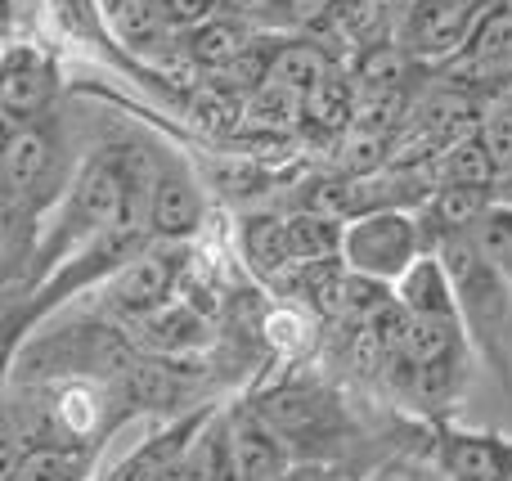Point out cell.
Listing matches in <instances>:
<instances>
[{
    "label": "cell",
    "mask_w": 512,
    "mask_h": 481,
    "mask_svg": "<svg viewBox=\"0 0 512 481\" xmlns=\"http://www.w3.org/2000/svg\"><path fill=\"white\" fill-rule=\"evenodd\" d=\"M77 140L68 113L50 108L36 117L5 122V158H0V225H5V288H14L27 270L36 239L50 216L59 212L63 194L81 171Z\"/></svg>",
    "instance_id": "1"
},
{
    "label": "cell",
    "mask_w": 512,
    "mask_h": 481,
    "mask_svg": "<svg viewBox=\"0 0 512 481\" xmlns=\"http://www.w3.org/2000/svg\"><path fill=\"white\" fill-rule=\"evenodd\" d=\"M248 401L261 410V419L283 441L292 464H342V455L364 441L360 419L351 405L324 383V378L306 374V365H283V374L261 378Z\"/></svg>",
    "instance_id": "2"
},
{
    "label": "cell",
    "mask_w": 512,
    "mask_h": 481,
    "mask_svg": "<svg viewBox=\"0 0 512 481\" xmlns=\"http://www.w3.org/2000/svg\"><path fill=\"white\" fill-rule=\"evenodd\" d=\"M432 252L450 270L459 315L468 324V338L477 360L512 392V351H508V324H512V284L495 270V261L481 252L477 234L454 230L432 239Z\"/></svg>",
    "instance_id": "3"
},
{
    "label": "cell",
    "mask_w": 512,
    "mask_h": 481,
    "mask_svg": "<svg viewBox=\"0 0 512 481\" xmlns=\"http://www.w3.org/2000/svg\"><path fill=\"white\" fill-rule=\"evenodd\" d=\"M414 455L441 481H512V437L454 419H405Z\"/></svg>",
    "instance_id": "4"
},
{
    "label": "cell",
    "mask_w": 512,
    "mask_h": 481,
    "mask_svg": "<svg viewBox=\"0 0 512 481\" xmlns=\"http://www.w3.org/2000/svg\"><path fill=\"white\" fill-rule=\"evenodd\" d=\"M212 225V189L180 149L149 135V234L158 243H198Z\"/></svg>",
    "instance_id": "5"
},
{
    "label": "cell",
    "mask_w": 512,
    "mask_h": 481,
    "mask_svg": "<svg viewBox=\"0 0 512 481\" xmlns=\"http://www.w3.org/2000/svg\"><path fill=\"white\" fill-rule=\"evenodd\" d=\"M423 252H432V243L418 207H373L346 221L342 261L369 279L396 284Z\"/></svg>",
    "instance_id": "6"
},
{
    "label": "cell",
    "mask_w": 512,
    "mask_h": 481,
    "mask_svg": "<svg viewBox=\"0 0 512 481\" xmlns=\"http://www.w3.org/2000/svg\"><path fill=\"white\" fill-rule=\"evenodd\" d=\"M63 63L54 54V45L23 41V36H9L5 45V68H0V117L18 122V117H36L50 113L63 104Z\"/></svg>",
    "instance_id": "7"
},
{
    "label": "cell",
    "mask_w": 512,
    "mask_h": 481,
    "mask_svg": "<svg viewBox=\"0 0 512 481\" xmlns=\"http://www.w3.org/2000/svg\"><path fill=\"white\" fill-rule=\"evenodd\" d=\"M490 0H409L400 18V54L423 68H441L468 45Z\"/></svg>",
    "instance_id": "8"
},
{
    "label": "cell",
    "mask_w": 512,
    "mask_h": 481,
    "mask_svg": "<svg viewBox=\"0 0 512 481\" xmlns=\"http://www.w3.org/2000/svg\"><path fill=\"white\" fill-rule=\"evenodd\" d=\"M512 72V0H490L486 14L477 18L468 45L454 54L450 63L432 68V77L454 81L468 90H495Z\"/></svg>",
    "instance_id": "9"
},
{
    "label": "cell",
    "mask_w": 512,
    "mask_h": 481,
    "mask_svg": "<svg viewBox=\"0 0 512 481\" xmlns=\"http://www.w3.org/2000/svg\"><path fill=\"white\" fill-rule=\"evenodd\" d=\"M99 446H68V441H9L5 481H95Z\"/></svg>",
    "instance_id": "10"
},
{
    "label": "cell",
    "mask_w": 512,
    "mask_h": 481,
    "mask_svg": "<svg viewBox=\"0 0 512 481\" xmlns=\"http://www.w3.org/2000/svg\"><path fill=\"white\" fill-rule=\"evenodd\" d=\"M256 338L279 365H306L319 351V320L301 302H270L256 320Z\"/></svg>",
    "instance_id": "11"
},
{
    "label": "cell",
    "mask_w": 512,
    "mask_h": 481,
    "mask_svg": "<svg viewBox=\"0 0 512 481\" xmlns=\"http://www.w3.org/2000/svg\"><path fill=\"white\" fill-rule=\"evenodd\" d=\"M283 234H288V257L292 266H310V261H337L342 257L346 221L324 207H292L283 216Z\"/></svg>",
    "instance_id": "12"
},
{
    "label": "cell",
    "mask_w": 512,
    "mask_h": 481,
    "mask_svg": "<svg viewBox=\"0 0 512 481\" xmlns=\"http://www.w3.org/2000/svg\"><path fill=\"white\" fill-rule=\"evenodd\" d=\"M472 234H477L481 252L495 261V270L512 284V203H495L472 225Z\"/></svg>",
    "instance_id": "13"
},
{
    "label": "cell",
    "mask_w": 512,
    "mask_h": 481,
    "mask_svg": "<svg viewBox=\"0 0 512 481\" xmlns=\"http://www.w3.org/2000/svg\"><path fill=\"white\" fill-rule=\"evenodd\" d=\"M499 203H512V167L504 171V180H499Z\"/></svg>",
    "instance_id": "14"
}]
</instances>
